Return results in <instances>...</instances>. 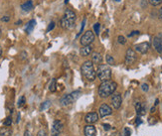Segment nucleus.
<instances>
[{
  "mask_svg": "<svg viewBox=\"0 0 162 136\" xmlns=\"http://www.w3.org/2000/svg\"><path fill=\"white\" fill-rule=\"evenodd\" d=\"M159 17H160V19L162 20V7L160 8V10H159Z\"/></svg>",
  "mask_w": 162,
  "mask_h": 136,
  "instance_id": "obj_38",
  "label": "nucleus"
},
{
  "mask_svg": "<svg viewBox=\"0 0 162 136\" xmlns=\"http://www.w3.org/2000/svg\"><path fill=\"white\" fill-rule=\"evenodd\" d=\"M148 1L152 6H158L162 3V0H148Z\"/></svg>",
  "mask_w": 162,
  "mask_h": 136,
  "instance_id": "obj_26",
  "label": "nucleus"
},
{
  "mask_svg": "<svg viewBox=\"0 0 162 136\" xmlns=\"http://www.w3.org/2000/svg\"><path fill=\"white\" fill-rule=\"evenodd\" d=\"M21 23H22V21H21V20H19V21H17V22H16V24H17V25H20Z\"/></svg>",
  "mask_w": 162,
  "mask_h": 136,
  "instance_id": "obj_41",
  "label": "nucleus"
},
{
  "mask_svg": "<svg viewBox=\"0 0 162 136\" xmlns=\"http://www.w3.org/2000/svg\"><path fill=\"white\" fill-rule=\"evenodd\" d=\"M149 48H150V44L148 43V42H142V43L135 45L134 47L135 51H137L138 53L140 54H146L149 51Z\"/></svg>",
  "mask_w": 162,
  "mask_h": 136,
  "instance_id": "obj_11",
  "label": "nucleus"
},
{
  "mask_svg": "<svg viewBox=\"0 0 162 136\" xmlns=\"http://www.w3.org/2000/svg\"><path fill=\"white\" fill-rule=\"evenodd\" d=\"M135 120H136V126H139V125L142 123V120L140 119V117H139V116L136 117V119H135Z\"/></svg>",
  "mask_w": 162,
  "mask_h": 136,
  "instance_id": "obj_35",
  "label": "nucleus"
},
{
  "mask_svg": "<svg viewBox=\"0 0 162 136\" xmlns=\"http://www.w3.org/2000/svg\"><path fill=\"white\" fill-rule=\"evenodd\" d=\"M98 111H100V116L101 117H104V116H108V115H111L112 113V109L111 107L108 105V104L106 103H103L101 104L100 109H98Z\"/></svg>",
  "mask_w": 162,
  "mask_h": 136,
  "instance_id": "obj_12",
  "label": "nucleus"
},
{
  "mask_svg": "<svg viewBox=\"0 0 162 136\" xmlns=\"http://www.w3.org/2000/svg\"><path fill=\"white\" fill-rule=\"evenodd\" d=\"M0 38H1V29H0Z\"/></svg>",
  "mask_w": 162,
  "mask_h": 136,
  "instance_id": "obj_45",
  "label": "nucleus"
},
{
  "mask_svg": "<svg viewBox=\"0 0 162 136\" xmlns=\"http://www.w3.org/2000/svg\"><path fill=\"white\" fill-rule=\"evenodd\" d=\"M152 44H153V48L155 49V51L161 54L162 53V32L156 34V35L154 36Z\"/></svg>",
  "mask_w": 162,
  "mask_h": 136,
  "instance_id": "obj_8",
  "label": "nucleus"
},
{
  "mask_svg": "<svg viewBox=\"0 0 162 136\" xmlns=\"http://www.w3.org/2000/svg\"><path fill=\"white\" fill-rule=\"evenodd\" d=\"M37 136H47V132H46V130H44V129L39 130V132L37 133Z\"/></svg>",
  "mask_w": 162,
  "mask_h": 136,
  "instance_id": "obj_32",
  "label": "nucleus"
},
{
  "mask_svg": "<svg viewBox=\"0 0 162 136\" xmlns=\"http://www.w3.org/2000/svg\"><path fill=\"white\" fill-rule=\"evenodd\" d=\"M79 93H80V91H75V93H70V95H64L61 98L60 103H61V104H62L63 106H69V105H71V104L76 100V98H78V95H79Z\"/></svg>",
  "mask_w": 162,
  "mask_h": 136,
  "instance_id": "obj_5",
  "label": "nucleus"
},
{
  "mask_svg": "<svg viewBox=\"0 0 162 136\" xmlns=\"http://www.w3.org/2000/svg\"><path fill=\"white\" fill-rule=\"evenodd\" d=\"M81 70L83 78L88 80V82H93L96 78V72L93 68V63L91 61H86L83 63L82 67H81Z\"/></svg>",
  "mask_w": 162,
  "mask_h": 136,
  "instance_id": "obj_3",
  "label": "nucleus"
},
{
  "mask_svg": "<svg viewBox=\"0 0 162 136\" xmlns=\"http://www.w3.org/2000/svg\"><path fill=\"white\" fill-rule=\"evenodd\" d=\"M103 129L106 130V131H108V130L111 129V125H109V124H106V123L103 124Z\"/></svg>",
  "mask_w": 162,
  "mask_h": 136,
  "instance_id": "obj_34",
  "label": "nucleus"
},
{
  "mask_svg": "<svg viewBox=\"0 0 162 136\" xmlns=\"http://www.w3.org/2000/svg\"><path fill=\"white\" fill-rule=\"evenodd\" d=\"M11 124H12V117L11 116H8L6 119L4 120L3 125H4V126H10Z\"/></svg>",
  "mask_w": 162,
  "mask_h": 136,
  "instance_id": "obj_24",
  "label": "nucleus"
},
{
  "mask_svg": "<svg viewBox=\"0 0 162 136\" xmlns=\"http://www.w3.org/2000/svg\"><path fill=\"white\" fill-rule=\"evenodd\" d=\"M138 34H139V31H133L132 33H130L129 34V37H132V36H134V35H138Z\"/></svg>",
  "mask_w": 162,
  "mask_h": 136,
  "instance_id": "obj_37",
  "label": "nucleus"
},
{
  "mask_svg": "<svg viewBox=\"0 0 162 136\" xmlns=\"http://www.w3.org/2000/svg\"><path fill=\"white\" fill-rule=\"evenodd\" d=\"M85 25H86V18H83V22H82V27H81V31L79 32V34H77V37H79V36L81 35V34L83 33V27H85Z\"/></svg>",
  "mask_w": 162,
  "mask_h": 136,
  "instance_id": "obj_29",
  "label": "nucleus"
},
{
  "mask_svg": "<svg viewBox=\"0 0 162 136\" xmlns=\"http://www.w3.org/2000/svg\"><path fill=\"white\" fill-rule=\"evenodd\" d=\"M117 41H118V43L121 44V45H124V44L126 43V40H125V38L123 37V36H118Z\"/></svg>",
  "mask_w": 162,
  "mask_h": 136,
  "instance_id": "obj_28",
  "label": "nucleus"
},
{
  "mask_svg": "<svg viewBox=\"0 0 162 136\" xmlns=\"http://www.w3.org/2000/svg\"><path fill=\"white\" fill-rule=\"evenodd\" d=\"M51 105V101H49V100H47L45 101V103H43L41 104V107H40V110L41 111H43V110H45V109L48 108L49 106Z\"/></svg>",
  "mask_w": 162,
  "mask_h": 136,
  "instance_id": "obj_22",
  "label": "nucleus"
},
{
  "mask_svg": "<svg viewBox=\"0 0 162 136\" xmlns=\"http://www.w3.org/2000/svg\"><path fill=\"white\" fill-rule=\"evenodd\" d=\"M91 62L95 65L100 66V65H101V62H103V56L98 52H93V55H91Z\"/></svg>",
  "mask_w": 162,
  "mask_h": 136,
  "instance_id": "obj_15",
  "label": "nucleus"
},
{
  "mask_svg": "<svg viewBox=\"0 0 162 136\" xmlns=\"http://www.w3.org/2000/svg\"><path fill=\"white\" fill-rule=\"evenodd\" d=\"M135 109H136V113L138 116H142L145 114V107L143 106V104L139 101L135 103Z\"/></svg>",
  "mask_w": 162,
  "mask_h": 136,
  "instance_id": "obj_16",
  "label": "nucleus"
},
{
  "mask_svg": "<svg viewBox=\"0 0 162 136\" xmlns=\"http://www.w3.org/2000/svg\"><path fill=\"white\" fill-rule=\"evenodd\" d=\"M19 121H20V113H18V116H17V120H16V122H17V123H19Z\"/></svg>",
  "mask_w": 162,
  "mask_h": 136,
  "instance_id": "obj_40",
  "label": "nucleus"
},
{
  "mask_svg": "<svg viewBox=\"0 0 162 136\" xmlns=\"http://www.w3.org/2000/svg\"><path fill=\"white\" fill-rule=\"evenodd\" d=\"M106 63H108V65H114V59L112 58L111 55H106Z\"/></svg>",
  "mask_w": 162,
  "mask_h": 136,
  "instance_id": "obj_25",
  "label": "nucleus"
},
{
  "mask_svg": "<svg viewBox=\"0 0 162 136\" xmlns=\"http://www.w3.org/2000/svg\"><path fill=\"white\" fill-rule=\"evenodd\" d=\"M83 133L85 136H96V129L93 124H88L83 128Z\"/></svg>",
  "mask_w": 162,
  "mask_h": 136,
  "instance_id": "obj_14",
  "label": "nucleus"
},
{
  "mask_svg": "<svg viewBox=\"0 0 162 136\" xmlns=\"http://www.w3.org/2000/svg\"><path fill=\"white\" fill-rule=\"evenodd\" d=\"M55 28V23L54 22H51L50 24H49L48 28H47V32H50L51 30H53Z\"/></svg>",
  "mask_w": 162,
  "mask_h": 136,
  "instance_id": "obj_31",
  "label": "nucleus"
},
{
  "mask_svg": "<svg viewBox=\"0 0 162 136\" xmlns=\"http://www.w3.org/2000/svg\"><path fill=\"white\" fill-rule=\"evenodd\" d=\"M56 78H53V80H51L50 83V85H49V90L52 93H54V91H56Z\"/></svg>",
  "mask_w": 162,
  "mask_h": 136,
  "instance_id": "obj_21",
  "label": "nucleus"
},
{
  "mask_svg": "<svg viewBox=\"0 0 162 136\" xmlns=\"http://www.w3.org/2000/svg\"><path fill=\"white\" fill-rule=\"evenodd\" d=\"M35 26H36V21L35 20H31L28 22V24H27V27H26V32L27 33H31L33 31V29L35 28Z\"/></svg>",
  "mask_w": 162,
  "mask_h": 136,
  "instance_id": "obj_19",
  "label": "nucleus"
},
{
  "mask_svg": "<svg viewBox=\"0 0 162 136\" xmlns=\"http://www.w3.org/2000/svg\"><path fill=\"white\" fill-rule=\"evenodd\" d=\"M117 88V85L113 80H106V82H103L98 87V95L103 98H108L109 95H111L112 93L116 91Z\"/></svg>",
  "mask_w": 162,
  "mask_h": 136,
  "instance_id": "obj_1",
  "label": "nucleus"
},
{
  "mask_svg": "<svg viewBox=\"0 0 162 136\" xmlns=\"http://www.w3.org/2000/svg\"><path fill=\"white\" fill-rule=\"evenodd\" d=\"M91 53V47L90 45L83 46L80 50V54H81V56H83V57H87Z\"/></svg>",
  "mask_w": 162,
  "mask_h": 136,
  "instance_id": "obj_18",
  "label": "nucleus"
},
{
  "mask_svg": "<svg viewBox=\"0 0 162 136\" xmlns=\"http://www.w3.org/2000/svg\"><path fill=\"white\" fill-rule=\"evenodd\" d=\"M114 1H116V2H119L121 0H114Z\"/></svg>",
  "mask_w": 162,
  "mask_h": 136,
  "instance_id": "obj_44",
  "label": "nucleus"
},
{
  "mask_svg": "<svg viewBox=\"0 0 162 136\" xmlns=\"http://www.w3.org/2000/svg\"><path fill=\"white\" fill-rule=\"evenodd\" d=\"M68 2H69V0H65V3H66V4L68 3Z\"/></svg>",
  "mask_w": 162,
  "mask_h": 136,
  "instance_id": "obj_43",
  "label": "nucleus"
},
{
  "mask_svg": "<svg viewBox=\"0 0 162 136\" xmlns=\"http://www.w3.org/2000/svg\"><path fill=\"white\" fill-rule=\"evenodd\" d=\"M1 54H2V48L0 47V56H1Z\"/></svg>",
  "mask_w": 162,
  "mask_h": 136,
  "instance_id": "obj_42",
  "label": "nucleus"
},
{
  "mask_svg": "<svg viewBox=\"0 0 162 136\" xmlns=\"http://www.w3.org/2000/svg\"><path fill=\"white\" fill-rule=\"evenodd\" d=\"M95 38L96 36L93 31L88 30L87 32H85V34L82 36V38H81V44H82L83 46H88L95 41Z\"/></svg>",
  "mask_w": 162,
  "mask_h": 136,
  "instance_id": "obj_6",
  "label": "nucleus"
},
{
  "mask_svg": "<svg viewBox=\"0 0 162 136\" xmlns=\"http://www.w3.org/2000/svg\"><path fill=\"white\" fill-rule=\"evenodd\" d=\"M130 129L128 127H125L124 128V130H123V135L122 136H130Z\"/></svg>",
  "mask_w": 162,
  "mask_h": 136,
  "instance_id": "obj_30",
  "label": "nucleus"
},
{
  "mask_svg": "<svg viewBox=\"0 0 162 136\" xmlns=\"http://www.w3.org/2000/svg\"><path fill=\"white\" fill-rule=\"evenodd\" d=\"M76 22V13L73 10L67 9L64 13V16L62 17L61 21V26L63 29L65 30H70L72 28H74Z\"/></svg>",
  "mask_w": 162,
  "mask_h": 136,
  "instance_id": "obj_2",
  "label": "nucleus"
},
{
  "mask_svg": "<svg viewBox=\"0 0 162 136\" xmlns=\"http://www.w3.org/2000/svg\"><path fill=\"white\" fill-rule=\"evenodd\" d=\"M64 129V125L60 120H55L52 125V130H51V136H60Z\"/></svg>",
  "mask_w": 162,
  "mask_h": 136,
  "instance_id": "obj_7",
  "label": "nucleus"
},
{
  "mask_svg": "<svg viewBox=\"0 0 162 136\" xmlns=\"http://www.w3.org/2000/svg\"><path fill=\"white\" fill-rule=\"evenodd\" d=\"M24 136H31V135H30V132L28 131V130H26L25 133H24Z\"/></svg>",
  "mask_w": 162,
  "mask_h": 136,
  "instance_id": "obj_39",
  "label": "nucleus"
},
{
  "mask_svg": "<svg viewBox=\"0 0 162 136\" xmlns=\"http://www.w3.org/2000/svg\"><path fill=\"white\" fill-rule=\"evenodd\" d=\"M96 77L103 82H106L111 78V69L108 65H100L96 70Z\"/></svg>",
  "mask_w": 162,
  "mask_h": 136,
  "instance_id": "obj_4",
  "label": "nucleus"
},
{
  "mask_svg": "<svg viewBox=\"0 0 162 136\" xmlns=\"http://www.w3.org/2000/svg\"><path fill=\"white\" fill-rule=\"evenodd\" d=\"M9 20H10V18L8 16H3L1 18V21H3V22H8Z\"/></svg>",
  "mask_w": 162,
  "mask_h": 136,
  "instance_id": "obj_36",
  "label": "nucleus"
},
{
  "mask_svg": "<svg viewBox=\"0 0 162 136\" xmlns=\"http://www.w3.org/2000/svg\"><path fill=\"white\" fill-rule=\"evenodd\" d=\"M111 105L114 109H118L121 105L122 103V98L121 95V93H114L113 95L111 96Z\"/></svg>",
  "mask_w": 162,
  "mask_h": 136,
  "instance_id": "obj_9",
  "label": "nucleus"
},
{
  "mask_svg": "<svg viewBox=\"0 0 162 136\" xmlns=\"http://www.w3.org/2000/svg\"><path fill=\"white\" fill-rule=\"evenodd\" d=\"M141 88H142V90L147 91L148 90H149V87H148V85H146V83H143V85H141Z\"/></svg>",
  "mask_w": 162,
  "mask_h": 136,
  "instance_id": "obj_33",
  "label": "nucleus"
},
{
  "mask_svg": "<svg viewBox=\"0 0 162 136\" xmlns=\"http://www.w3.org/2000/svg\"><path fill=\"white\" fill-rule=\"evenodd\" d=\"M135 61H136V53L132 48H129L125 55V62L126 64H133Z\"/></svg>",
  "mask_w": 162,
  "mask_h": 136,
  "instance_id": "obj_10",
  "label": "nucleus"
},
{
  "mask_svg": "<svg viewBox=\"0 0 162 136\" xmlns=\"http://www.w3.org/2000/svg\"><path fill=\"white\" fill-rule=\"evenodd\" d=\"M33 8H34V6H33L32 0H29V1L25 2V3H23L22 5H21V9H22L23 11H25V12H29Z\"/></svg>",
  "mask_w": 162,
  "mask_h": 136,
  "instance_id": "obj_17",
  "label": "nucleus"
},
{
  "mask_svg": "<svg viewBox=\"0 0 162 136\" xmlns=\"http://www.w3.org/2000/svg\"><path fill=\"white\" fill-rule=\"evenodd\" d=\"M25 101H26L25 96L22 95V96H21V98H19V100H18V106H19V107H22V106L25 104Z\"/></svg>",
  "mask_w": 162,
  "mask_h": 136,
  "instance_id": "obj_27",
  "label": "nucleus"
},
{
  "mask_svg": "<svg viewBox=\"0 0 162 136\" xmlns=\"http://www.w3.org/2000/svg\"><path fill=\"white\" fill-rule=\"evenodd\" d=\"M93 31H95L96 35H100V32H101V24L100 23H96V24L93 25Z\"/></svg>",
  "mask_w": 162,
  "mask_h": 136,
  "instance_id": "obj_23",
  "label": "nucleus"
},
{
  "mask_svg": "<svg viewBox=\"0 0 162 136\" xmlns=\"http://www.w3.org/2000/svg\"><path fill=\"white\" fill-rule=\"evenodd\" d=\"M11 133L12 132L9 128L4 127V128H1V129H0V136H10L11 135Z\"/></svg>",
  "mask_w": 162,
  "mask_h": 136,
  "instance_id": "obj_20",
  "label": "nucleus"
},
{
  "mask_svg": "<svg viewBox=\"0 0 162 136\" xmlns=\"http://www.w3.org/2000/svg\"><path fill=\"white\" fill-rule=\"evenodd\" d=\"M98 114L96 112H88L85 117V121L88 124H93L98 122Z\"/></svg>",
  "mask_w": 162,
  "mask_h": 136,
  "instance_id": "obj_13",
  "label": "nucleus"
}]
</instances>
